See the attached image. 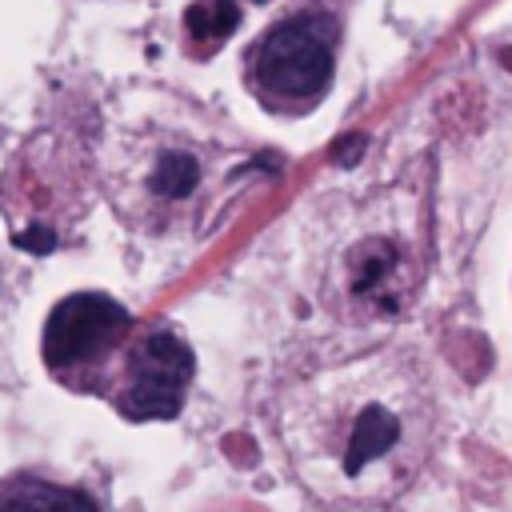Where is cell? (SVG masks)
I'll return each instance as SVG.
<instances>
[{"label": "cell", "instance_id": "cell-8", "mask_svg": "<svg viewBox=\"0 0 512 512\" xmlns=\"http://www.w3.org/2000/svg\"><path fill=\"white\" fill-rule=\"evenodd\" d=\"M20 244H24V248H36V252H44V248H52V232H48V228L24 232V236H20Z\"/></svg>", "mask_w": 512, "mask_h": 512}, {"label": "cell", "instance_id": "cell-3", "mask_svg": "<svg viewBox=\"0 0 512 512\" xmlns=\"http://www.w3.org/2000/svg\"><path fill=\"white\" fill-rule=\"evenodd\" d=\"M192 380V352L180 336L156 332L140 344L132 360V380L124 392V412L128 416H172L184 400V388Z\"/></svg>", "mask_w": 512, "mask_h": 512}, {"label": "cell", "instance_id": "cell-6", "mask_svg": "<svg viewBox=\"0 0 512 512\" xmlns=\"http://www.w3.org/2000/svg\"><path fill=\"white\" fill-rule=\"evenodd\" d=\"M236 20H240V12H236V4L232 0H204V4H192L188 8V28H192V36L196 40H224L232 28H236Z\"/></svg>", "mask_w": 512, "mask_h": 512}, {"label": "cell", "instance_id": "cell-7", "mask_svg": "<svg viewBox=\"0 0 512 512\" xmlns=\"http://www.w3.org/2000/svg\"><path fill=\"white\" fill-rule=\"evenodd\" d=\"M196 176H200V168H196L192 156L168 152V156H160V164H156V172H152V188H156L160 196H188V192L196 188Z\"/></svg>", "mask_w": 512, "mask_h": 512}, {"label": "cell", "instance_id": "cell-5", "mask_svg": "<svg viewBox=\"0 0 512 512\" xmlns=\"http://www.w3.org/2000/svg\"><path fill=\"white\" fill-rule=\"evenodd\" d=\"M0 512H92L88 500H80L76 492L64 488H48V484H28L20 492H12Z\"/></svg>", "mask_w": 512, "mask_h": 512}, {"label": "cell", "instance_id": "cell-1", "mask_svg": "<svg viewBox=\"0 0 512 512\" xmlns=\"http://www.w3.org/2000/svg\"><path fill=\"white\" fill-rule=\"evenodd\" d=\"M128 328V312L100 292H76L60 300L44 324V360L64 368L100 356Z\"/></svg>", "mask_w": 512, "mask_h": 512}, {"label": "cell", "instance_id": "cell-4", "mask_svg": "<svg viewBox=\"0 0 512 512\" xmlns=\"http://www.w3.org/2000/svg\"><path fill=\"white\" fill-rule=\"evenodd\" d=\"M396 436H400V424H396V416H392L388 408H364L360 420H356V428H352L344 468H348V472H360L368 460L384 456Z\"/></svg>", "mask_w": 512, "mask_h": 512}, {"label": "cell", "instance_id": "cell-2", "mask_svg": "<svg viewBox=\"0 0 512 512\" xmlns=\"http://www.w3.org/2000/svg\"><path fill=\"white\" fill-rule=\"evenodd\" d=\"M256 76L280 96H316L332 76V48L316 24H280L256 56Z\"/></svg>", "mask_w": 512, "mask_h": 512}]
</instances>
